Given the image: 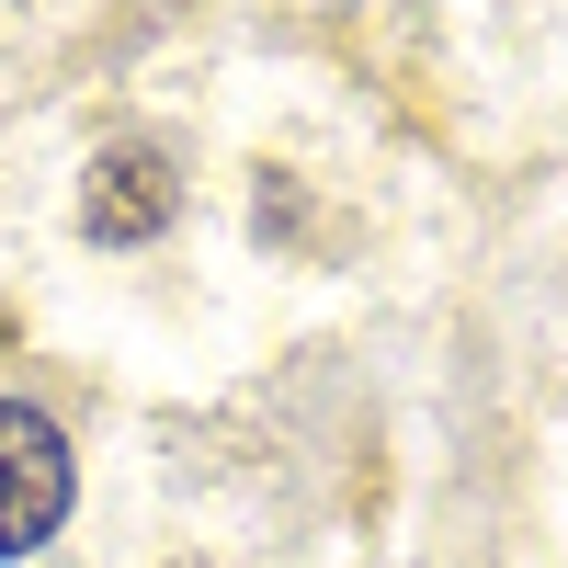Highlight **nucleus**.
Returning a JSON list of instances; mask_svg holds the SVG:
<instances>
[{"label": "nucleus", "mask_w": 568, "mask_h": 568, "mask_svg": "<svg viewBox=\"0 0 568 568\" xmlns=\"http://www.w3.org/2000/svg\"><path fill=\"white\" fill-rule=\"evenodd\" d=\"M69 524V444H58V420L23 409V398H0V557H23Z\"/></svg>", "instance_id": "f257e3e1"}, {"label": "nucleus", "mask_w": 568, "mask_h": 568, "mask_svg": "<svg viewBox=\"0 0 568 568\" xmlns=\"http://www.w3.org/2000/svg\"><path fill=\"white\" fill-rule=\"evenodd\" d=\"M171 205H182V182H171L160 149H103L91 182H80V227L91 240H160Z\"/></svg>", "instance_id": "f03ea898"}]
</instances>
